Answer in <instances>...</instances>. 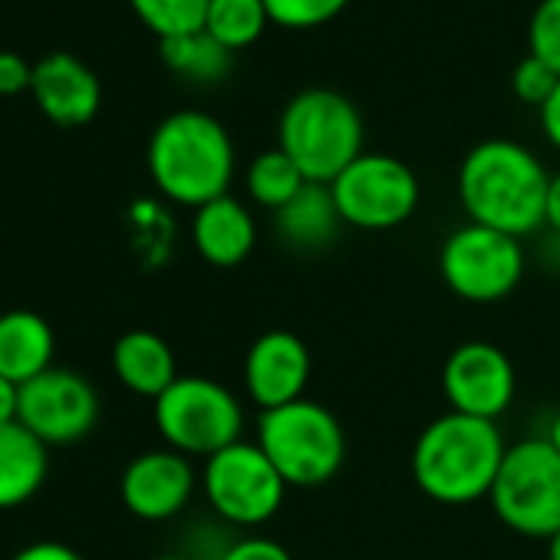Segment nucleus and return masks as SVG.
Listing matches in <instances>:
<instances>
[{"label":"nucleus","mask_w":560,"mask_h":560,"mask_svg":"<svg viewBox=\"0 0 560 560\" xmlns=\"http://www.w3.org/2000/svg\"><path fill=\"white\" fill-rule=\"evenodd\" d=\"M547 188L544 162L514 139L478 142L458 168V201L468 221L521 241L544 231Z\"/></svg>","instance_id":"nucleus-1"},{"label":"nucleus","mask_w":560,"mask_h":560,"mask_svg":"<svg viewBox=\"0 0 560 560\" xmlns=\"http://www.w3.org/2000/svg\"><path fill=\"white\" fill-rule=\"evenodd\" d=\"M504 452L508 442L498 422L442 412L419 432L409 455V471L429 501L465 508L488 501Z\"/></svg>","instance_id":"nucleus-2"},{"label":"nucleus","mask_w":560,"mask_h":560,"mask_svg":"<svg viewBox=\"0 0 560 560\" xmlns=\"http://www.w3.org/2000/svg\"><path fill=\"white\" fill-rule=\"evenodd\" d=\"M145 162L159 195L182 208L195 211L231 195L234 142L228 129L201 109H178L165 116L149 139Z\"/></svg>","instance_id":"nucleus-3"},{"label":"nucleus","mask_w":560,"mask_h":560,"mask_svg":"<svg viewBox=\"0 0 560 560\" xmlns=\"http://www.w3.org/2000/svg\"><path fill=\"white\" fill-rule=\"evenodd\" d=\"M277 149L294 159L307 182L330 185L363 155L360 109L337 90H301L280 113Z\"/></svg>","instance_id":"nucleus-4"},{"label":"nucleus","mask_w":560,"mask_h":560,"mask_svg":"<svg viewBox=\"0 0 560 560\" xmlns=\"http://www.w3.org/2000/svg\"><path fill=\"white\" fill-rule=\"evenodd\" d=\"M288 488H320L347 465V429L317 399H298L257 416L254 439Z\"/></svg>","instance_id":"nucleus-5"},{"label":"nucleus","mask_w":560,"mask_h":560,"mask_svg":"<svg viewBox=\"0 0 560 560\" xmlns=\"http://www.w3.org/2000/svg\"><path fill=\"white\" fill-rule=\"evenodd\" d=\"M488 504L517 537L550 540L560 530V452L547 435L508 445Z\"/></svg>","instance_id":"nucleus-6"},{"label":"nucleus","mask_w":560,"mask_h":560,"mask_svg":"<svg viewBox=\"0 0 560 560\" xmlns=\"http://www.w3.org/2000/svg\"><path fill=\"white\" fill-rule=\"evenodd\" d=\"M152 419L168 448L201 462L244 439L241 396L224 383L198 373L178 376L152 402Z\"/></svg>","instance_id":"nucleus-7"},{"label":"nucleus","mask_w":560,"mask_h":560,"mask_svg":"<svg viewBox=\"0 0 560 560\" xmlns=\"http://www.w3.org/2000/svg\"><path fill=\"white\" fill-rule=\"evenodd\" d=\"M288 481L257 442H234L201 465V494L224 527L257 530L288 501Z\"/></svg>","instance_id":"nucleus-8"},{"label":"nucleus","mask_w":560,"mask_h":560,"mask_svg":"<svg viewBox=\"0 0 560 560\" xmlns=\"http://www.w3.org/2000/svg\"><path fill=\"white\" fill-rule=\"evenodd\" d=\"M439 273L465 304H501L527 273V247L514 234L468 221L442 241Z\"/></svg>","instance_id":"nucleus-9"},{"label":"nucleus","mask_w":560,"mask_h":560,"mask_svg":"<svg viewBox=\"0 0 560 560\" xmlns=\"http://www.w3.org/2000/svg\"><path fill=\"white\" fill-rule=\"evenodd\" d=\"M330 191L343 224L357 231H393L406 224L422 201L419 175L386 152H363L330 182Z\"/></svg>","instance_id":"nucleus-10"},{"label":"nucleus","mask_w":560,"mask_h":560,"mask_svg":"<svg viewBox=\"0 0 560 560\" xmlns=\"http://www.w3.org/2000/svg\"><path fill=\"white\" fill-rule=\"evenodd\" d=\"M18 422L31 429L47 448L73 445L86 439L100 422V393L96 386L63 366H50L27 386H21Z\"/></svg>","instance_id":"nucleus-11"},{"label":"nucleus","mask_w":560,"mask_h":560,"mask_svg":"<svg viewBox=\"0 0 560 560\" xmlns=\"http://www.w3.org/2000/svg\"><path fill=\"white\" fill-rule=\"evenodd\" d=\"M442 396L448 412L498 422L517 396V370L491 340L458 343L442 366Z\"/></svg>","instance_id":"nucleus-12"},{"label":"nucleus","mask_w":560,"mask_h":560,"mask_svg":"<svg viewBox=\"0 0 560 560\" xmlns=\"http://www.w3.org/2000/svg\"><path fill=\"white\" fill-rule=\"evenodd\" d=\"M198 488H201V471H195L188 455L168 445L139 452L122 468L119 478V498L126 511L149 524L178 517L191 504Z\"/></svg>","instance_id":"nucleus-13"},{"label":"nucleus","mask_w":560,"mask_h":560,"mask_svg":"<svg viewBox=\"0 0 560 560\" xmlns=\"http://www.w3.org/2000/svg\"><path fill=\"white\" fill-rule=\"evenodd\" d=\"M311 373H314L311 347L291 330L260 334L247 347L244 363H241L244 396L260 412H270V409H280L288 402L304 399Z\"/></svg>","instance_id":"nucleus-14"},{"label":"nucleus","mask_w":560,"mask_h":560,"mask_svg":"<svg viewBox=\"0 0 560 560\" xmlns=\"http://www.w3.org/2000/svg\"><path fill=\"white\" fill-rule=\"evenodd\" d=\"M31 96L50 122L73 129L93 122L103 103V86L80 57L50 54L40 63H34Z\"/></svg>","instance_id":"nucleus-15"},{"label":"nucleus","mask_w":560,"mask_h":560,"mask_svg":"<svg viewBox=\"0 0 560 560\" xmlns=\"http://www.w3.org/2000/svg\"><path fill=\"white\" fill-rule=\"evenodd\" d=\"M191 247L195 254L221 270L241 267L257 244V221L244 201L221 195L191 214Z\"/></svg>","instance_id":"nucleus-16"},{"label":"nucleus","mask_w":560,"mask_h":560,"mask_svg":"<svg viewBox=\"0 0 560 560\" xmlns=\"http://www.w3.org/2000/svg\"><path fill=\"white\" fill-rule=\"evenodd\" d=\"M113 376L142 399H159L182 373H178V360L175 350L168 347L165 337L152 334V330H129L113 343Z\"/></svg>","instance_id":"nucleus-17"},{"label":"nucleus","mask_w":560,"mask_h":560,"mask_svg":"<svg viewBox=\"0 0 560 560\" xmlns=\"http://www.w3.org/2000/svg\"><path fill=\"white\" fill-rule=\"evenodd\" d=\"M343 228V218L337 211L330 185L307 182L284 208L273 211V234L277 241L298 250V254H317L327 250Z\"/></svg>","instance_id":"nucleus-18"},{"label":"nucleus","mask_w":560,"mask_h":560,"mask_svg":"<svg viewBox=\"0 0 560 560\" xmlns=\"http://www.w3.org/2000/svg\"><path fill=\"white\" fill-rule=\"evenodd\" d=\"M57 340L50 324L34 311L0 314V376L27 386L54 366Z\"/></svg>","instance_id":"nucleus-19"},{"label":"nucleus","mask_w":560,"mask_h":560,"mask_svg":"<svg viewBox=\"0 0 560 560\" xmlns=\"http://www.w3.org/2000/svg\"><path fill=\"white\" fill-rule=\"evenodd\" d=\"M50 471L47 445L21 422L0 425V511H14L37 498Z\"/></svg>","instance_id":"nucleus-20"},{"label":"nucleus","mask_w":560,"mask_h":560,"mask_svg":"<svg viewBox=\"0 0 560 560\" xmlns=\"http://www.w3.org/2000/svg\"><path fill=\"white\" fill-rule=\"evenodd\" d=\"M304 185H307L304 172L294 165V159L284 149H267L254 155L244 172V188L250 201L267 208L270 214L284 208Z\"/></svg>","instance_id":"nucleus-21"},{"label":"nucleus","mask_w":560,"mask_h":560,"mask_svg":"<svg viewBox=\"0 0 560 560\" xmlns=\"http://www.w3.org/2000/svg\"><path fill=\"white\" fill-rule=\"evenodd\" d=\"M159 54L172 73H178L191 83H214L231 70V50H224L208 31L168 37V40H162Z\"/></svg>","instance_id":"nucleus-22"},{"label":"nucleus","mask_w":560,"mask_h":560,"mask_svg":"<svg viewBox=\"0 0 560 560\" xmlns=\"http://www.w3.org/2000/svg\"><path fill=\"white\" fill-rule=\"evenodd\" d=\"M270 24L264 0H211L205 31L231 54L260 40L264 27Z\"/></svg>","instance_id":"nucleus-23"},{"label":"nucleus","mask_w":560,"mask_h":560,"mask_svg":"<svg viewBox=\"0 0 560 560\" xmlns=\"http://www.w3.org/2000/svg\"><path fill=\"white\" fill-rule=\"evenodd\" d=\"M136 18L159 37H182V34H195L205 31V18H208V4L211 0H129Z\"/></svg>","instance_id":"nucleus-24"},{"label":"nucleus","mask_w":560,"mask_h":560,"mask_svg":"<svg viewBox=\"0 0 560 560\" xmlns=\"http://www.w3.org/2000/svg\"><path fill=\"white\" fill-rule=\"evenodd\" d=\"M264 4L270 24L288 31H311L340 18L350 0H264Z\"/></svg>","instance_id":"nucleus-25"},{"label":"nucleus","mask_w":560,"mask_h":560,"mask_svg":"<svg viewBox=\"0 0 560 560\" xmlns=\"http://www.w3.org/2000/svg\"><path fill=\"white\" fill-rule=\"evenodd\" d=\"M527 54L544 60L560 77V0H540L527 24Z\"/></svg>","instance_id":"nucleus-26"},{"label":"nucleus","mask_w":560,"mask_h":560,"mask_svg":"<svg viewBox=\"0 0 560 560\" xmlns=\"http://www.w3.org/2000/svg\"><path fill=\"white\" fill-rule=\"evenodd\" d=\"M132 224H136V241L139 247L149 244V254H145V264L155 267L168 257V241H172V224L165 218V211L152 201H139L132 208Z\"/></svg>","instance_id":"nucleus-27"},{"label":"nucleus","mask_w":560,"mask_h":560,"mask_svg":"<svg viewBox=\"0 0 560 560\" xmlns=\"http://www.w3.org/2000/svg\"><path fill=\"white\" fill-rule=\"evenodd\" d=\"M557 83H560V77H557L544 60H537L534 54H527V57L514 67V80H511L514 96H517L521 103H527V106H537V109L547 103V96L553 93Z\"/></svg>","instance_id":"nucleus-28"},{"label":"nucleus","mask_w":560,"mask_h":560,"mask_svg":"<svg viewBox=\"0 0 560 560\" xmlns=\"http://www.w3.org/2000/svg\"><path fill=\"white\" fill-rule=\"evenodd\" d=\"M218 560H294V553L267 534H241L231 537Z\"/></svg>","instance_id":"nucleus-29"},{"label":"nucleus","mask_w":560,"mask_h":560,"mask_svg":"<svg viewBox=\"0 0 560 560\" xmlns=\"http://www.w3.org/2000/svg\"><path fill=\"white\" fill-rule=\"evenodd\" d=\"M34 83V67L11 50H0V96H18L31 90Z\"/></svg>","instance_id":"nucleus-30"},{"label":"nucleus","mask_w":560,"mask_h":560,"mask_svg":"<svg viewBox=\"0 0 560 560\" xmlns=\"http://www.w3.org/2000/svg\"><path fill=\"white\" fill-rule=\"evenodd\" d=\"M11 560H83L70 544H60V540H37V544H27L21 547Z\"/></svg>","instance_id":"nucleus-31"},{"label":"nucleus","mask_w":560,"mask_h":560,"mask_svg":"<svg viewBox=\"0 0 560 560\" xmlns=\"http://www.w3.org/2000/svg\"><path fill=\"white\" fill-rule=\"evenodd\" d=\"M540 129H544V139L553 149H560V83L553 86V93L540 106Z\"/></svg>","instance_id":"nucleus-32"},{"label":"nucleus","mask_w":560,"mask_h":560,"mask_svg":"<svg viewBox=\"0 0 560 560\" xmlns=\"http://www.w3.org/2000/svg\"><path fill=\"white\" fill-rule=\"evenodd\" d=\"M21 412V386L11 383L8 376H0V425L18 422Z\"/></svg>","instance_id":"nucleus-33"},{"label":"nucleus","mask_w":560,"mask_h":560,"mask_svg":"<svg viewBox=\"0 0 560 560\" xmlns=\"http://www.w3.org/2000/svg\"><path fill=\"white\" fill-rule=\"evenodd\" d=\"M537 267L550 270V273H560V234L547 231L537 244V254H534Z\"/></svg>","instance_id":"nucleus-34"},{"label":"nucleus","mask_w":560,"mask_h":560,"mask_svg":"<svg viewBox=\"0 0 560 560\" xmlns=\"http://www.w3.org/2000/svg\"><path fill=\"white\" fill-rule=\"evenodd\" d=\"M544 228L560 234V172L550 175V188H547V208H544Z\"/></svg>","instance_id":"nucleus-35"},{"label":"nucleus","mask_w":560,"mask_h":560,"mask_svg":"<svg viewBox=\"0 0 560 560\" xmlns=\"http://www.w3.org/2000/svg\"><path fill=\"white\" fill-rule=\"evenodd\" d=\"M544 435H547V439H550V445L560 452V409H557V412H553V419L547 422V432H544Z\"/></svg>","instance_id":"nucleus-36"},{"label":"nucleus","mask_w":560,"mask_h":560,"mask_svg":"<svg viewBox=\"0 0 560 560\" xmlns=\"http://www.w3.org/2000/svg\"><path fill=\"white\" fill-rule=\"evenodd\" d=\"M547 560H560V530L547 540Z\"/></svg>","instance_id":"nucleus-37"},{"label":"nucleus","mask_w":560,"mask_h":560,"mask_svg":"<svg viewBox=\"0 0 560 560\" xmlns=\"http://www.w3.org/2000/svg\"><path fill=\"white\" fill-rule=\"evenodd\" d=\"M152 560H191L188 553H162V557H152Z\"/></svg>","instance_id":"nucleus-38"}]
</instances>
